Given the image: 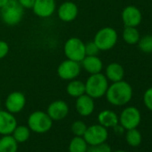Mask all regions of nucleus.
<instances>
[{"label":"nucleus","mask_w":152,"mask_h":152,"mask_svg":"<svg viewBox=\"0 0 152 152\" xmlns=\"http://www.w3.org/2000/svg\"><path fill=\"white\" fill-rule=\"evenodd\" d=\"M132 94L133 91L132 86L122 80L113 83V84L108 86L106 97L110 104L120 107L129 103L132 98Z\"/></svg>","instance_id":"1"},{"label":"nucleus","mask_w":152,"mask_h":152,"mask_svg":"<svg viewBox=\"0 0 152 152\" xmlns=\"http://www.w3.org/2000/svg\"><path fill=\"white\" fill-rule=\"evenodd\" d=\"M108 82L106 75L99 72L91 74L85 83V93L92 99H99L106 95Z\"/></svg>","instance_id":"2"},{"label":"nucleus","mask_w":152,"mask_h":152,"mask_svg":"<svg viewBox=\"0 0 152 152\" xmlns=\"http://www.w3.org/2000/svg\"><path fill=\"white\" fill-rule=\"evenodd\" d=\"M23 16V7L18 0H8L1 8V17L5 23L8 25L18 24Z\"/></svg>","instance_id":"3"},{"label":"nucleus","mask_w":152,"mask_h":152,"mask_svg":"<svg viewBox=\"0 0 152 152\" xmlns=\"http://www.w3.org/2000/svg\"><path fill=\"white\" fill-rule=\"evenodd\" d=\"M53 124V120L47 113L36 111L31 114L28 118V126L30 130L37 133H45L48 132Z\"/></svg>","instance_id":"4"},{"label":"nucleus","mask_w":152,"mask_h":152,"mask_svg":"<svg viewBox=\"0 0 152 152\" xmlns=\"http://www.w3.org/2000/svg\"><path fill=\"white\" fill-rule=\"evenodd\" d=\"M117 32L111 27H105L99 30L94 38V43L99 50H109L117 42Z\"/></svg>","instance_id":"5"},{"label":"nucleus","mask_w":152,"mask_h":152,"mask_svg":"<svg viewBox=\"0 0 152 152\" xmlns=\"http://www.w3.org/2000/svg\"><path fill=\"white\" fill-rule=\"evenodd\" d=\"M64 54L68 59L80 63L86 56L85 44L80 39L71 38L65 42Z\"/></svg>","instance_id":"6"},{"label":"nucleus","mask_w":152,"mask_h":152,"mask_svg":"<svg viewBox=\"0 0 152 152\" xmlns=\"http://www.w3.org/2000/svg\"><path fill=\"white\" fill-rule=\"evenodd\" d=\"M140 121H141L140 112L135 107H128L124 108L119 116L120 125L124 130L137 128L140 125Z\"/></svg>","instance_id":"7"},{"label":"nucleus","mask_w":152,"mask_h":152,"mask_svg":"<svg viewBox=\"0 0 152 152\" xmlns=\"http://www.w3.org/2000/svg\"><path fill=\"white\" fill-rule=\"evenodd\" d=\"M83 137L87 142V144L90 146L104 143L108 138L107 128L100 124H94L89 126L87 127V130Z\"/></svg>","instance_id":"8"},{"label":"nucleus","mask_w":152,"mask_h":152,"mask_svg":"<svg viewBox=\"0 0 152 152\" xmlns=\"http://www.w3.org/2000/svg\"><path fill=\"white\" fill-rule=\"evenodd\" d=\"M57 72L63 80H73L81 72V64L73 60H65L58 66Z\"/></svg>","instance_id":"9"},{"label":"nucleus","mask_w":152,"mask_h":152,"mask_svg":"<svg viewBox=\"0 0 152 152\" xmlns=\"http://www.w3.org/2000/svg\"><path fill=\"white\" fill-rule=\"evenodd\" d=\"M122 20L124 26L137 27L141 23L142 15L138 7L134 6H128L122 12Z\"/></svg>","instance_id":"10"},{"label":"nucleus","mask_w":152,"mask_h":152,"mask_svg":"<svg viewBox=\"0 0 152 152\" xmlns=\"http://www.w3.org/2000/svg\"><path fill=\"white\" fill-rule=\"evenodd\" d=\"M25 103V96L20 91H15L8 95L6 100V107L8 112L12 114H16L23 109Z\"/></svg>","instance_id":"11"},{"label":"nucleus","mask_w":152,"mask_h":152,"mask_svg":"<svg viewBox=\"0 0 152 152\" xmlns=\"http://www.w3.org/2000/svg\"><path fill=\"white\" fill-rule=\"evenodd\" d=\"M17 126V121L12 113L0 110V134H12Z\"/></svg>","instance_id":"12"},{"label":"nucleus","mask_w":152,"mask_h":152,"mask_svg":"<svg viewBox=\"0 0 152 152\" xmlns=\"http://www.w3.org/2000/svg\"><path fill=\"white\" fill-rule=\"evenodd\" d=\"M33 12L41 18L51 16L56 9L55 0H35L33 5Z\"/></svg>","instance_id":"13"},{"label":"nucleus","mask_w":152,"mask_h":152,"mask_svg":"<svg viewBox=\"0 0 152 152\" xmlns=\"http://www.w3.org/2000/svg\"><path fill=\"white\" fill-rule=\"evenodd\" d=\"M69 112L68 105L63 100H56L52 102L48 107V115L53 121H59L64 119Z\"/></svg>","instance_id":"14"},{"label":"nucleus","mask_w":152,"mask_h":152,"mask_svg":"<svg viewBox=\"0 0 152 152\" xmlns=\"http://www.w3.org/2000/svg\"><path fill=\"white\" fill-rule=\"evenodd\" d=\"M76 110L83 116H89L91 115L95 108L94 100L91 97L87 94H83L77 98L76 100Z\"/></svg>","instance_id":"15"},{"label":"nucleus","mask_w":152,"mask_h":152,"mask_svg":"<svg viewBox=\"0 0 152 152\" xmlns=\"http://www.w3.org/2000/svg\"><path fill=\"white\" fill-rule=\"evenodd\" d=\"M78 15V7L72 2L63 3L58 9V16L64 22H71Z\"/></svg>","instance_id":"16"},{"label":"nucleus","mask_w":152,"mask_h":152,"mask_svg":"<svg viewBox=\"0 0 152 152\" xmlns=\"http://www.w3.org/2000/svg\"><path fill=\"white\" fill-rule=\"evenodd\" d=\"M82 65L91 74L99 73L103 68L102 61L97 56H86L82 61Z\"/></svg>","instance_id":"17"},{"label":"nucleus","mask_w":152,"mask_h":152,"mask_svg":"<svg viewBox=\"0 0 152 152\" xmlns=\"http://www.w3.org/2000/svg\"><path fill=\"white\" fill-rule=\"evenodd\" d=\"M98 120L100 125L110 128L115 127L119 124V117L118 115L112 110H103L98 115Z\"/></svg>","instance_id":"18"},{"label":"nucleus","mask_w":152,"mask_h":152,"mask_svg":"<svg viewBox=\"0 0 152 152\" xmlns=\"http://www.w3.org/2000/svg\"><path fill=\"white\" fill-rule=\"evenodd\" d=\"M124 76V70L118 63H111L106 69V77L107 80L115 83L122 81Z\"/></svg>","instance_id":"19"},{"label":"nucleus","mask_w":152,"mask_h":152,"mask_svg":"<svg viewBox=\"0 0 152 152\" xmlns=\"http://www.w3.org/2000/svg\"><path fill=\"white\" fill-rule=\"evenodd\" d=\"M18 142L15 138L9 135H3L0 139V152H17Z\"/></svg>","instance_id":"20"},{"label":"nucleus","mask_w":152,"mask_h":152,"mask_svg":"<svg viewBox=\"0 0 152 152\" xmlns=\"http://www.w3.org/2000/svg\"><path fill=\"white\" fill-rule=\"evenodd\" d=\"M67 93L74 98H78L85 94V83L81 81H72L69 83L66 88Z\"/></svg>","instance_id":"21"},{"label":"nucleus","mask_w":152,"mask_h":152,"mask_svg":"<svg viewBox=\"0 0 152 152\" xmlns=\"http://www.w3.org/2000/svg\"><path fill=\"white\" fill-rule=\"evenodd\" d=\"M123 39L129 45L137 44L140 39V35L136 27L125 26L123 31Z\"/></svg>","instance_id":"22"},{"label":"nucleus","mask_w":152,"mask_h":152,"mask_svg":"<svg viewBox=\"0 0 152 152\" xmlns=\"http://www.w3.org/2000/svg\"><path fill=\"white\" fill-rule=\"evenodd\" d=\"M68 148L69 152H87L88 144L83 137L75 136L71 140Z\"/></svg>","instance_id":"23"},{"label":"nucleus","mask_w":152,"mask_h":152,"mask_svg":"<svg viewBox=\"0 0 152 152\" xmlns=\"http://www.w3.org/2000/svg\"><path fill=\"white\" fill-rule=\"evenodd\" d=\"M125 139L128 145H130L131 147H138L141 143L142 136L140 132L137 128H134V129L127 130Z\"/></svg>","instance_id":"24"},{"label":"nucleus","mask_w":152,"mask_h":152,"mask_svg":"<svg viewBox=\"0 0 152 152\" xmlns=\"http://www.w3.org/2000/svg\"><path fill=\"white\" fill-rule=\"evenodd\" d=\"M12 134H13L12 136L18 143H22L28 140L31 135V132L29 127L24 125H20V126H16V128L15 129Z\"/></svg>","instance_id":"25"},{"label":"nucleus","mask_w":152,"mask_h":152,"mask_svg":"<svg viewBox=\"0 0 152 152\" xmlns=\"http://www.w3.org/2000/svg\"><path fill=\"white\" fill-rule=\"evenodd\" d=\"M137 44L140 49L143 53H147V54L152 53V34L143 36L142 38L140 39Z\"/></svg>","instance_id":"26"},{"label":"nucleus","mask_w":152,"mask_h":152,"mask_svg":"<svg viewBox=\"0 0 152 152\" xmlns=\"http://www.w3.org/2000/svg\"><path fill=\"white\" fill-rule=\"evenodd\" d=\"M71 129H72V133L75 136L83 137L84 132L87 130V125L83 121H75L74 123H72V124L71 126Z\"/></svg>","instance_id":"27"},{"label":"nucleus","mask_w":152,"mask_h":152,"mask_svg":"<svg viewBox=\"0 0 152 152\" xmlns=\"http://www.w3.org/2000/svg\"><path fill=\"white\" fill-rule=\"evenodd\" d=\"M87 152H112V149L108 144L104 142L101 144L92 145L91 147H88Z\"/></svg>","instance_id":"28"},{"label":"nucleus","mask_w":152,"mask_h":152,"mask_svg":"<svg viewBox=\"0 0 152 152\" xmlns=\"http://www.w3.org/2000/svg\"><path fill=\"white\" fill-rule=\"evenodd\" d=\"M143 102L145 107L152 112V87L146 90L143 95Z\"/></svg>","instance_id":"29"},{"label":"nucleus","mask_w":152,"mask_h":152,"mask_svg":"<svg viewBox=\"0 0 152 152\" xmlns=\"http://www.w3.org/2000/svg\"><path fill=\"white\" fill-rule=\"evenodd\" d=\"M99 52V48L94 43V41L89 42L85 45V53L86 56H97Z\"/></svg>","instance_id":"30"},{"label":"nucleus","mask_w":152,"mask_h":152,"mask_svg":"<svg viewBox=\"0 0 152 152\" xmlns=\"http://www.w3.org/2000/svg\"><path fill=\"white\" fill-rule=\"evenodd\" d=\"M9 51V47L8 44L6 41L0 40V59L4 58Z\"/></svg>","instance_id":"31"},{"label":"nucleus","mask_w":152,"mask_h":152,"mask_svg":"<svg viewBox=\"0 0 152 152\" xmlns=\"http://www.w3.org/2000/svg\"><path fill=\"white\" fill-rule=\"evenodd\" d=\"M18 2L23 8H32L35 0H18Z\"/></svg>","instance_id":"32"},{"label":"nucleus","mask_w":152,"mask_h":152,"mask_svg":"<svg viewBox=\"0 0 152 152\" xmlns=\"http://www.w3.org/2000/svg\"><path fill=\"white\" fill-rule=\"evenodd\" d=\"M7 2L8 0H0V8H2Z\"/></svg>","instance_id":"33"},{"label":"nucleus","mask_w":152,"mask_h":152,"mask_svg":"<svg viewBox=\"0 0 152 152\" xmlns=\"http://www.w3.org/2000/svg\"><path fill=\"white\" fill-rule=\"evenodd\" d=\"M114 152H126L124 150H116V151H114Z\"/></svg>","instance_id":"34"},{"label":"nucleus","mask_w":152,"mask_h":152,"mask_svg":"<svg viewBox=\"0 0 152 152\" xmlns=\"http://www.w3.org/2000/svg\"><path fill=\"white\" fill-rule=\"evenodd\" d=\"M0 106H1V102H0Z\"/></svg>","instance_id":"35"}]
</instances>
